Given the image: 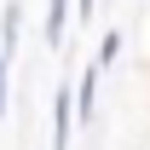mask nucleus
Here are the masks:
<instances>
[{"instance_id": "1", "label": "nucleus", "mask_w": 150, "mask_h": 150, "mask_svg": "<svg viewBox=\"0 0 150 150\" xmlns=\"http://www.w3.org/2000/svg\"><path fill=\"white\" fill-rule=\"evenodd\" d=\"M69 127H75V87L64 81L52 98V150H69Z\"/></svg>"}, {"instance_id": "2", "label": "nucleus", "mask_w": 150, "mask_h": 150, "mask_svg": "<svg viewBox=\"0 0 150 150\" xmlns=\"http://www.w3.org/2000/svg\"><path fill=\"white\" fill-rule=\"evenodd\" d=\"M69 18H75V0H46V23H40L46 46H64V35H69Z\"/></svg>"}, {"instance_id": "3", "label": "nucleus", "mask_w": 150, "mask_h": 150, "mask_svg": "<svg viewBox=\"0 0 150 150\" xmlns=\"http://www.w3.org/2000/svg\"><path fill=\"white\" fill-rule=\"evenodd\" d=\"M75 110H81V121H93V110H98V64H93V69H81V87H75Z\"/></svg>"}, {"instance_id": "4", "label": "nucleus", "mask_w": 150, "mask_h": 150, "mask_svg": "<svg viewBox=\"0 0 150 150\" xmlns=\"http://www.w3.org/2000/svg\"><path fill=\"white\" fill-rule=\"evenodd\" d=\"M18 29H23L18 6H6V18H0V52H12V46H18Z\"/></svg>"}, {"instance_id": "5", "label": "nucleus", "mask_w": 150, "mask_h": 150, "mask_svg": "<svg viewBox=\"0 0 150 150\" xmlns=\"http://www.w3.org/2000/svg\"><path fill=\"white\" fill-rule=\"evenodd\" d=\"M115 58H121V29H110V35H104V46H98V69H110Z\"/></svg>"}, {"instance_id": "6", "label": "nucleus", "mask_w": 150, "mask_h": 150, "mask_svg": "<svg viewBox=\"0 0 150 150\" xmlns=\"http://www.w3.org/2000/svg\"><path fill=\"white\" fill-rule=\"evenodd\" d=\"M6 98H12V52H0V115H6Z\"/></svg>"}, {"instance_id": "7", "label": "nucleus", "mask_w": 150, "mask_h": 150, "mask_svg": "<svg viewBox=\"0 0 150 150\" xmlns=\"http://www.w3.org/2000/svg\"><path fill=\"white\" fill-rule=\"evenodd\" d=\"M93 12H98V0H75V18H81V23L93 18Z\"/></svg>"}]
</instances>
